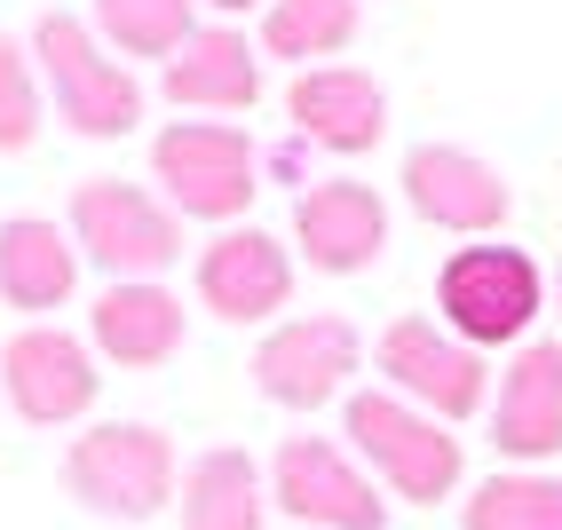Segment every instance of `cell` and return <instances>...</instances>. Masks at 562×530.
Returning a JSON list of instances; mask_svg holds the SVG:
<instances>
[{"mask_svg":"<svg viewBox=\"0 0 562 530\" xmlns=\"http://www.w3.org/2000/svg\"><path fill=\"white\" fill-rule=\"evenodd\" d=\"M175 490H182V530H261V515H270V475L238 443L199 451Z\"/></svg>","mask_w":562,"mask_h":530,"instance_id":"cell-19","label":"cell"},{"mask_svg":"<svg viewBox=\"0 0 562 530\" xmlns=\"http://www.w3.org/2000/svg\"><path fill=\"white\" fill-rule=\"evenodd\" d=\"M64 483H71V499H80L88 515H111V522H151L175 507V443L167 428L151 420H103L88 436H71L64 451Z\"/></svg>","mask_w":562,"mask_h":530,"instance_id":"cell-2","label":"cell"},{"mask_svg":"<svg viewBox=\"0 0 562 530\" xmlns=\"http://www.w3.org/2000/svg\"><path fill=\"white\" fill-rule=\"evenodd\" d=\"M404 206L420 222H436V230H452V238H492L515 214V191L468 143H412L404 150Z\"/></svg>","mask_w":562,"mask_h":530,"instance_id":"cell-11","label":"cell"},{"mask_svg":"<svg viewBox=\"0 0 562 530\" xmlns=\"http://www.w3.org/2000/svg\"><path fill=\"white\" fill-rule=\"evenodd\" d=\"M341 436H349L357 460H372V475H381L396 499H412V507H436V499H452V490H460V467H468L460 460V436L443 428L436 411L404 404L389 388L349 396Z\"/></svg>","mask_w":562,"mask_h":530,"instance_id":"cell-3","label":"cell"},{"mask_svg":"<svg viewBox=\"0 0 562 530\" xmlns=\"http://www.w3.org/2000/svg\"><path fill=\"white\" fill-rule=\"evenodd\" d=\"M270 507H285L302 530H389L381 483L357 467V451L333 436H285L270 460Z\"/></svg>","mask_w":562,"mask_h":530,"instance_id":"cell-8","label":"cell"},{"mask_svg":"<svg viewBox=\"0 0 562 530\" xmlns=\"http://www.w3.org/2000/svg\"><path fill=\"white\" fill-rule=\"evenodd\" d=\"M293 246L310 253V270L325 278H357L389 253V199L372 182H310L293 199Z\"/></svg>","mask_w":562,"mask_h":530,"instance_id":"cell-12","label":"cell"},{"mask_svg":"<svg viewBox=\"0 0 562 530\" xmlns=\"http://www.w3.org/2000/svg\"><path fill=\"white\" fill-rule=\"evenodd\" d=\"M199 32V0H95V41L120 56H175Z\"/></svg>","mask_w":562,"mask_h":530,"instance_id":"cell-21","label":"cell"},{"mask_svg":"<svg viewBox=\"0 0 562 530\" xmlns=\"http://www.w3.org/2000/svg\"><path fill=\"white\" fill-rule=\"evenodd\" d=\"M206 9H222V16H246V9H270V0H206Z\"/></svg>","mask_w":562,"mask_h":530,"instance_id":"cell-24","label":"cell"},{"mask_svg":"<svg viewBox=\"0 0 562 530\" xmlns=\"http://www.w3.org/2000/svg\"><path fill=\"white\" fill-rule=\"evenodd\" d=\"M364 372V332L333 309H310V317H285L270 325V340L254 349V388L285 404V411H317L333 404L349 381Z\"/></svg>","mask_w":562,"mask_h":530,"instance_id":"cell-9","label":"cell"},{"mask_svg":"<svg viewBox=\"0 0 562 530\" xmlns=\"http://www.w3.org/2000/svg\"><path fill=\"white\" fill-rule=\"evenodd\" d=\"M293 301V253L270 230H222L199 253V309H214L222 325H270Z\"/></svg>","mask_w":562,"mask_h":530,"instance_id":"cell-14","label":"cell"},{"mask_svg":"<svg viewBox=\"0 0 562 530\" xmlns=\"http://www.w3.org/2000/svg\"><path fill=\"white\" fill-rule=\"evenodd\" d=\"M88 349L127 364V372H159L182 357V301L159 278H135V285H103L95 309H88Z\"/></svg>","mask_w":562,"mask_h":530,"instance_id":"cell-15","label":"cell"},{"mask_svg":"<svg viewBox=\"0 0 562 530\" xmlns=\"http://www.w3.org/2000/svg\"><path fill=\"white\" fill-rule=\"evenodd\" d=\"M364 9L357 0H270L261 9V56H285V64H317V56H341L357 41Z\"/></svg>","mask_w":562,"mask_h":530,"instance_id":"cell-20","label":"cell"},{"mask_svg":"<svg viewBox=\"0 0 562 530\" xmlns=\"http://www.w3.org/2000/svg\"><path fill=\"white\" fill-rule=\"evenodd\" d=\"M48 120V88H41V64H32L24 41L0 32V150H32Z\"/></svg>","mask_w":562,"mask_h":530,"instance_id":"cell-23","label":"cell"},{"mask_svg":"<svg viewBox=\"0 0 562 530\" xmlns=\"http://www.w3.org/2000/svg\"><path fill=\"white\" fill-rule=\"evenodd\" d=\"M372 372H381L389 396L436 411L443 428L492 404V364H483V349H468V340L443 332L436 317H396L372 340Z\"/></svg>","mask_w":562,"mask_h":530,"instance_id":"cell-7","label":"cell"},{"mask_svg":"<svg viewBox=\"0 0 562 530\" xmlns=\"http://www.w3.org/2000/svg\"><path fill=\"white\" fill-rule=\"evenodd\" d=\"M80 285V246L48 214H9L0 222V301L24 317H48Z\"/></svg>","mask_w":562,"mask_h":530,"instance_id":"cell-18","label":"cell"},{"mask_svg":"<svg viewBox=\"0 0 562 530\" xmlns=\"http://www.w3.org/2000/svg\"><path fill=\"white\" fill-rule=\"evenodd\" d=\"M103 388L95 349L64 325H24L9 349H0V396L16 404L24 428H71L88 420V404Z\"/></svg>","mask_w":562,"mask_h":530,"instance_id":"cell-10","label":"cell"},{"mask_svg":"<svg viewBox=\"0 0 562 530\" xmlns=\"http://www.w3.org/2000/svg\"><path fill=\"white\" fill-rule=\"evenodd\" d=\"M554 309H562V261H554Z\"/></svg>","mask_w":562,"mask_h":530,"instance_id":"cell-25","label":"cell"},{"mask_svg":"<svg viewBox=\"0 0 562 530\" xmlns=\"http://www.w3.org/2000/svg\"><path fill=\"white\" fill-rule=\"evenodd\" d=\"M539 309H547V278L522 246H460L436 270V325L460 332L468 349L522 340Z\"/></svg>","mask_w":562,"mask_h":530,"instance_id":"cell-6","label":"cell"},{"mask_svg":"<svg viewBox=\"0 0 562 530\" xmlns=\"http://www.w3.org/2000/svg\"><path fill=\"white\" fill-rule=\"evenodd\" d=\"M32 64H41V88L56 95V120L88 143H120L143 127V80L95 41V24L80 16H41L32 24Z\"/></svg>","mask_w":562,"mask_h":530,"instance_id":"cell-1","label":"cell"},{"mask_svg":"<svg viewBox=\"0 0 562 530\" xmlns=\"http://www.w3.org/2000/svg\"><path fill=\"white\" fill-rule=\"evenodd\" d=\"M151 182L191 222H238L261 191V150L231 120H175L151 135Z\"/></svg>","mask_w":562,"mask_h":530,"instance_id":"cell-4","label":"cell"},{"mask_svg":"<svg viewBox=\"0 0 562 530\" xmlns=\"http://www.w3.org/2000/svg\"><path fill=\"white\" fill-rule=\"evenodd\" d=\"M492 443L507 460H554L562 451V340H522L515 364L499 372Z\"/></svg>","mask_w":562,"mask_h":530,"instance_id":"cell-16","label":"cell"},{"mask_svg":"<svg viewBox=\"0 0 562 530\" xmlns=\"http://www.w3.org/2000/svg\"><path fill=\"white\" fill-rule=\"evenodd\" d=\"M285 120L302 143L333 150V159H357V150H372L389 135V88L357 64H310L285 88Z\"/></svg>","mask_w":562,"mask_h":530,"instance_id":"cell-13","label":"cell"},{"mask_svg":"<svg viewBox=\"0 0 562 530\" xmlns=\"http://www.w3.org/2000/svg\"><path fill=\"white\" fill-rule=\"evenodd\" d=\"M167 95L182 111H254L261 103V48H246L238 24H199L167 56Z\"/></svg>","mask_w":562,"mask_h":530,"instance_id":"cell-17","label":"cell"},{"mask_svg":"<svg viewBox=\"0 0 562 530\" xmlns=\"http://www.w3.org/2000/svg\"><path fill=\"white\" fill-rule=\"evenodd\" d=\"M460 530H562V483L554 475H492V483H475Z\"/></svg>","mask_w":562,"mask_h":530,"instance_id":"cell-22","label":"cell"},{"mask_svg":"<svg viewBox=\"0 0 562 530\" xmlns=\"http://www.w3.org/2000/svg\"><path fill=\"white\" fill-rule=\"evenodd\" d=\"M71 246H80V261H95V270L111 285H135V278H159L167 261L182 253V214L143 191V182H120V174H88L80 191H71Z\"/></svg>","mask_w":562,"mask_h":530,"instance_id":"cell-5","label":"cell"}]
</instances>
